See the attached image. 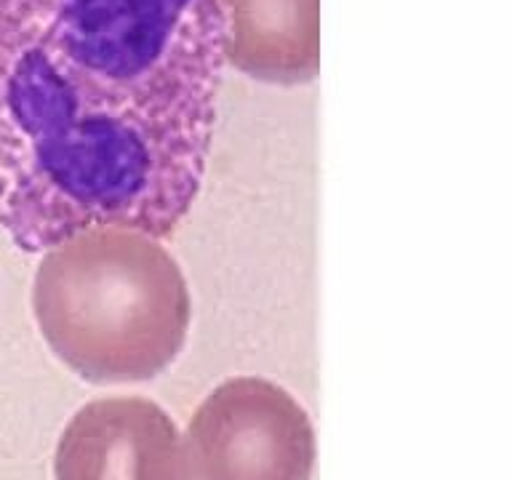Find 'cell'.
I'll return each mask as SVG.
<instances>
[{
    "label": "cell",
    "instance_id": "1",
    "mask_svg": "<svg viewBox=\"0 0 512 480\" xmlns=\"http://www.w3.org/2000/svg\"><path fill=\"white\" fill-rule=\"evenodd\" d=\"M224 67L214 0H0V230L27 254L94 227L171 238Z\"/></svg>",
    "mask_w": 512,
    "mask_h": 480
},
{
    "label": "cell",
    "instance_id": "2",
    "mask_svg": "<svg viewBox=\"0 0 512 480\" xmlns=\"http://www.w3.org/2000/svg\"><path fill=\"white\" fill-rule=\"evenodd\" d=\"M32 315L56 358L91 384L163 374L190 328V288L158 238L94 227L48 248L32 280Z\"/></svg>",
    "mask_w": 512,
    "mask_h": 480
},
{
    "label": "cell",
    "instance_id": "3",
    "mask_svg": "<svg viewBox=\"0 0 512 480\" xmlns=\"http://www.w3.org/2000/svg\"><path fill=\"white\" fill-rule=\"evenodd\" d=\"M190 480H312L315 432L291 392L235 376L208 392L184 432Z\"/></svg>",
    "mask_w": 512,
    "mask_h": 480
},
{
    "label": "cell",
    "instance_id": "4",
    "mask_svg": "<svg viewBox=\"0 0 512 480\" xmlns=\"http://www.w3.org/2000/svg\"><path fill=\"white\" fill-rule=\"evenodd\" d=\"M54 480H190L174 419L147 398L80 406L56 443Z\"/></svg>",
    "mask_w": 512,
    "mask_h": 480
},
{
    "label": "cell",
    "instance_id": "5",
    "mask_svg": "<svg viewBox=\"0 0 512 480\" xmlns=\"http://www.w3.org/2000/svg\"><path fill=\"white\" fill-rule=\"evenodd\" d=\"M224 62L248 78L307 83L320 67V0H214Z\"/></svg>",
    "mask_w": 512,
    "mask_h": 480
}]
</instances>
